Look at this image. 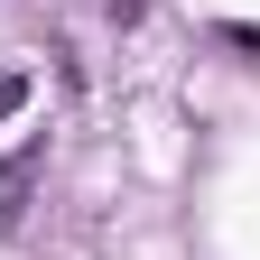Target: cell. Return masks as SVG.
Returning <instances> with one entry per match:
<instances>
[{
	"label": "cell",
	"mask_w": 260,
	"mask_h": 260,
	"mask_svg": "<svg viewBox=\"0 0 260 260\" xmlns=\"http://www.w3.org/2000/svg\"><path fill=\"white\" fill-rule=\"evenodd\" d=\"M28 93H38V75H28V65H19V75H0V121H19Z\"/></svg>",
	"instance_id": "2"
},
{
	"label": "cell",
	"mask_w": 260,
	"mask_h": 260,
	"mask_svg": "<svg viewBox=\"0 0 260 260\" xmlns=\"http://www.w3.org/2000/svg\"><path fill=\"white\" fill-rule=\"evenodd\" d=\"M38 168H47V140H28L19 158H0V214H19V195L38 186Z\"/></svg>",
	"instance_id": "1"
}]
</instances>
